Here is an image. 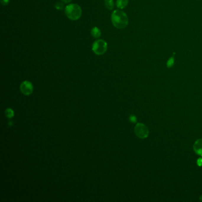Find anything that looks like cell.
<instances>
[{
  "mask_svg": "<svg viewBox=\"0 0 202 202\" xmlns=\"http://www.w3.org/2000/svg\"><path fill=\"white\" fill-rule=\"evenodd\" d=\"M105 4L106 7L109 10H112L115 6V3L113 0H105Z\"/></svg>",
  "mask_w": 202,
  "mask_h": 202,
  "instance_id": "cell-9",
  "label": "cell"
},
{
  "mask_svg": "<svg viewBox=\"0 0 202 202\" xmlns=\"http://www.w3.org/2000/svg\"><path fill=\"white\" fill-rule=\"evenodd\" d=\"M129 3V0H117L116 6L120 9H125Z\"/></svg>",
  "mask_w": 202,
  "mask_h": 202,
  "instance_id": "cell-7",
  "label": "cell"
},
{
  "mask_svg": "<svg viewBox=\"0 0 202 202\" xmlns=\"http://www.w3.org/2000/svg\"><path fill=\"white\" fill-rule=\"evenodd\" d=\"M193 149L197 155L202 157V139H198L194 142Z\"/></svg>",
  "mask_w": 202,
  "mask_h": 202,
  "instance_id": "cell-6",
  "label": "cell"
},
{
  "mask_svg": "<svg viewBox=\"0 0 202 202\" xmlns=\"http://www.w3.org/2000/svg\"><path fill=\"white\" fill-rule=\"evenodd\" d=\"M61 1L64 3H69L71 1V0H61Z\"/></svg>",
  "mask_w": 202,
  "mask_h": 202,
  "instance_id": "cell-16",
  "label": "cell"
},
{
  "mask_svg": "<svg viewBox=\"0 0 202 202\" xmlns=\"http://www.w3.org/2000/svg\"><path fill=\"white\" fill-rule=\"evenodd\" d=\"M91 33L92 36L95 39L99 38L101 36V34H102V33H101V30L97 27H93L91 29Z\"/></svg>",
  "mask_w": 202,
  "mask_h": 202,
  "instance_id": "cell-8",
  "label": "cell"
},
{
  "mask_svg": "<svg viewBox=\"0 0 202 202\" xmlns=\"http://www.w3.org/2000/svg\"><path fill=\"white\" fill-rule=\"evenodd\" d=\"M65 13L69 19L75 21L81 17L82 9L76 4H71L65 8Z\"/></svg>",
  "mask_w": 202,
  "mask_h": 202,
  "instance_id": "cell-2",
  "label": "cell"
},
{
  "mask_svg": "<svg viewBox=\"0 0 202 202\" xmlns=\"http://www.w3.org/2000/svg\"><path fill=\"white\" fill-rule=\"evenodd\" d=\"M197 164L198 166H202V158H201L198 159V160L197 161Z\"/></svg>",
  "mask_w": 202,
  "mask_h": 202,
  "instance_id": "cell-15",
  "label": "cell"
},
{
  "mask_svg": "<svg viewBox=\"0 0 202 202\" xmlns=\"http://www.w3.org/2000/svg\"><path fill=\"white\" fill-rule=\"evenodd\" d=\"M174 64V57H171L167 63V66L168 68H171Z\"/></svg>",
  "mask_w": 202,
  "mask_h": 202,
  "instance_id": "cell-11",
  "label": "cell"
},
{
  "mask_svg": "<svg viewBox=\"0 0 202 202\" xmlns=\"http://www.w3.org/2000/svg\"><path fill=\"white\" fill-rule=\"evenodd\" d=\"M92 50L97 55H103L107 50V43L102 39L97 40L92 44Z\"/></svg>",
  "mask_w": 202,
  "mask_h": 202,
  "instance_id": "cell-3",
  "label": "cell"
},
{
  "mask_svg": "<svg viewBox=\"0 0 202 202\" xmlns=\"http://www.w3.org/2000/svg\"><path fill=\"white\" fill-rule=\"evenodd\" d=\"M5 114H6V117H7L9 119L12 118L14 115L13 110L11 109H7L5 112Z\"/></svg>",
  "mask_w": 202,
  "mask_h": 202,
  "instance_id": "cell-10",
  "label": "cell"
},
{
  "mask_svg": "<svg viewBox=\"0 0 202 202\" xmlns=\"http://www.w3.org/2000/svg\"><path fill=\"white\" fill-rule=\"evenodd\" d=\"M20 90L24 95H29L32 93L33 91V86L30 82L25 81L22 83L20 85Z\"/></svg>",
  "mask_w": 202,
  "mask_h": 202,
  "instance_id": "cell-5",
  "label": "cell"
},
{
  "mask_svg": "<svg viewBox=\"0 0 202 202\" xmlns=\"http://www.w3.org/2000/svg\"><path fill=\"white\" fill-rule=\"evenodd\" d=\"M200 200L201 201H202V196H200Z\"/></svg>",
  "mask_w": 202,
  "mask_h": 202,
  "instance_id": "cell-17",
  "label": "cell"
},
{
  "mask_svg": "<svg viewBox=\"0 0 202 202\" xmlns=\"http://www.w3.org/2000/svg\"><path fill=\"white\" fill-rule=\"evenodd\" d=\"M135 132L136 136L141 139H145L149 135V129L148 127L143 124L139 123L135 128Z\"/></svg>",
  "mask_w": 202,
  "mask_h": 202,
  "instance_id": "cell-4",
  "label": "cell"
},
{
  "mask_svg": "<svg viewBox=\"0 0 202 202\" xmlns=\"http://www.w3.org/2000/svg\"><path fill=\"white\" fill-rule=\"evenodd\" d=\"M111 20L113 26L119 29H125L129 23L127 14L122 10H115L112 14Z\"/></svg>",
  "mask_w": 202,
  "mask_h": 202,
  "instance_id": "cell-1",
  "label": "cell"
},
{
  "mask_svg": "<svg viewBox=\"0 0 202 202\" xmlns=\"http://www.w3.org/2000/svg\"><path fill=\"white\" fill-rule=\"evenodd\" d=\"M55 8L58 10H61L63 9V4L61 3H58L55 5Z\"/></svg>",
  "mask_w": 202,
  "mask_h": 202,
  "instance_id": "cell-12",
  "label": "cell"
},
{
  "mask_svg": "<svg viewBox=\"0 0 202 202\" xmlns=\"http://www.w3.org/2000/svg\"><path fill=\"white\" fill-rule=\"evenodd\" d=\"M10 2V0H1V3L3 6H7Z\"/></svg>",
  "mask_w": 202,
  "mask_h": 202,
  "instance_id": "cell-14",
  "label": "cell"
},
{
  "mask_svg": "<svg viewBox=\"0 0 202 202\" xmlns=\"http://www.w3.org/2000/svg\"><path fill=\"white\" fill-rule=\"evenodd\" d=\"M129 120L132 122V123H135L136 122V118L135 116H133V115H131L130 117H129Z\"/></svg>",
  "mask_w": 202,
  "mask_h": 202,
  "instance_id": "cell-13",
  "label": "cell"
}]
</instances>
